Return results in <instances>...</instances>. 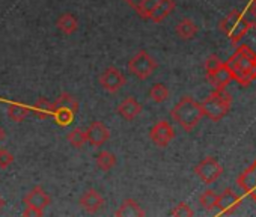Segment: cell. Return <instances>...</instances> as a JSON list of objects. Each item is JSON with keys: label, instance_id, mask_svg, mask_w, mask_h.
I'll return each instance as SVG.
<instances>
[{"label": "cell", "instance_id": "16", "mask_svg": "<svg viewBox=\"0 0 256 217\" xmlns=\"http://www.w3.org/2000/svg\"><path fill=\"white\" fill-rule=\"evenodd\" d=\"M175 10V2L174 0H162L160 5L152 11L150 20L154 23H162L164 18H168L170 16V12Z\"/></svg>", "mask_w": 256, "mask_h": 217}, {"label": "cell", "instance_id": "35", "mask_svg": "<svg viewBox=\"0 0 256 217\" xmlns=\"http://www.w3.org/2000/svg\"><path fill=\"white\" fill-rule=\"evenodd\" d=\"M5 139H6V132L2 127H0V142H4Z\"/></svg>", "mask_w": 256, "mask_h": 217}, {"label": "cell", "instance_id": "4", "mask_svg": "<svg viewBox=\"0 0 256 217\" xmlns=\"http://www.w3.org/2000/svg\"><path fill=\"white\" fill-rule=\"evenodd\" d=\"M157 68V62L146 50H140L132 60L128 62V70L140 80H146Z\"/></svg>", "mask_w": 256, "mask_h": 217}, {"label": "cell", "instance_id": "7", "mask_svg": "<svg viewBox=\"0 0 256 217\" xmlns=\"http://www.w3.org/2000/svg\"><path fill=\"white\" fill-rule=\"evenodd\" d=\"M125 76L114 66H108L100 76V84L110 94L118 92L125 84Z\"/></svg>", "mask_w": 256, "mask_h": 217}, {"label": "cell", "instance_id": "28", "mask_svg": "<svg viewBox=\"0 0 256 217\" xmlns=\"http://www.w3.org/2000/svg\"><path fill=\"white\" fill-rule=\"evenodd\" d=\"M68 142H70L71 146L80 150V148H83L84 144L88 142V140H86V133H84L82 128H74V130L68 134Z\"/></svg>", "mask_w": 256, "mask_h": 217}, {"label": "cell", "instance_id": "31", "mask_svg": "<svg viewBox=\"0 0 256 217\" xmlns=\"http://www.w3.org/2000/svg\"><path fill=\"white\" fill-rule=\"evenodd\" d=\"M14 162V156L6 151V150H0V168L6 169L11 163Z\"/></svg>", "mask_w": 256, "mask_h": 217}, {"label": "cell", "instance_id": "8", "mask_svg": "<svg viewBox=\"0 0 256 217\" xmlns=\"http://www.w3.org/2000/svg\"><path fill=\"white\" fill-rule=\"evenodd\" d=\"M86 140L92 145V146H101L104 145L108 138H110V132L108 128L101 122V121H94L88 128H86Z\"/></svg>", "mask_w": 256, "mask_h": 217}, {"label": "cell", "instance_id": "11", "mask_svg": "<svg viewBox=\"0 0 256 217\" xmlns=\"http://www.w3.org/2000/svg\"><path fill=\"white\" fill-rule=\"evenodd\" d=\"M80 205H82V208H83L86 212L94 214V212H96L98 210L102 208V205H104V198L101 196V193H100L98 190L89 188V190H86V192L82 194V198H80Z\"/></svg>", "mask_w": 256, "mask_h": 217}, {"label": "cell", "instance_id": "32", "mask_svg": "<svg viewBox=\"0 0 256 217\" xmlns=\"http://www.w3.org/2000/svg\"><path fill=\"white\" fill-rule=\"evenodd\" d=\"M42 214H44V210H38V208H34L29 205H26V210L23 211L24 217H41Z\"/></svg>", "mask_w": 256, "mask_h": 217}, {"label": "cell", "instance_id": "17", "mask_svg": "<svg viewBox=\"0 0 256 217\" xmlns=\"http://www.w3.org/2000/svg\"><path fill=\"white\" fill-rule=\"evenodd\" d=\"M198 34V26L194 24L193 20L190 18H182L178 24H176V35L184 40V41H188V40H193Z\"/></svg>", "mask_w": 256, "mask_h": 217}, {"label": "cell", "instance_id": "13", "mask_svg": "<svg viewBox=\"0 0 256 217\" xmlns=\"http://www.w3.org/2000/svg\"><path fill=\"white\" fill-rule=\"evenodd\" d=\"M206 76H208L210 83L216 89H223L232 82V71H230V68L228 66L226 62H223L217 70H214L212 72H208Z\"/></svg>", "mask_w": 256, "mask_h": 217}, {"label": "cell", "instance_id": "6", "mask_svg": "<svg viewBox=\"0 0 256 217\" xmlns=\"http://www.w3.org/2000/svg\"><path fill=\"white\" fill-rule=\"evenodd\" d=\"M175 138L174 128L168 121H158L151 130H150V139L152 140L154 145L158 148H166Z\"/></svg>", "mask_w": 256, "mask_h": 217}, {"label": "cell", "instance_id": "18", "mask_svg": "<svg viewBox=\"0 0 256 217\" xmlns=\"http://www.w3.org/2000/svg\"><path fill=\"white\" fill-rule=\"evenodd\" d=\"M77 28H78V22H77V18H76L72 14H70V12L62 14V16L59 17V20H58V29H59L62 34H65V35H72V34L77 30Z\"/></svg>", "mask_w": 256, "mask_h": 217}, {"label": "cell", "instance_id": "34", "mask_svg": "<svg viewBox=\"0 0 256 217\" xmlns=\"http://www.w3.org/2000/svg\"><path fill=\"white\" fill-rule=\"evenodd\" d=\"M125 2H126L128 5H130L133 10H136V8H138V6H139L142 2H144V0H125Z\"/></svg>", "mask_w": 256, "mask_h": 217}, {"label": "cell", "instance_id": "24", "mask_svg": "<svg viewBox=\"0 0 256 217\" xmlns=\"http://www.w3.org/2000/svg\"><path fill=\"white\" fill-rule=\"evenodd\" d=\"M168 96H169V89L163 83H156L150 89V98L154 102H164L168 100Z\"/></svg>", "mask_w": 256, "mask_h": 217}, {"label": "cell", "instance_id": "23", "mask_svg": "<svg viewBox=\"0 0 256 217\" xmlns=\"http://www.w3.org/2000/svg\"><path fill=\"white\" fill-rule=\"evenodd\" d=\"M116 164V156L110 151H101L96 156V166L102 170V172H108L110 169H113Z\"/></svg>", "mask_w": 256, "mask_h": 217}, {"label": "cell", "instance_id": "30", "mask_svg": "<svg viewBox=\"0 0 256 217\" xmlns=\"http://www.w3.org/2000/svg\"><path fill=\"white\" fill-rule=\"evenodd\" d=\"M222 64H223V62H222L216 54L210 56V58L205 60V71H206V74H208V72H212L214 70H217Z\"/></svg>", "mask_w": 256, "mask_h": 217}, {"label": "cell", "instance_id": "33", "mask_svg": "<svg viewBox=\"0 0 256 217\" xmlns=\"http://www.w3.org/2000/svg\"><path fill=\"white\" fill-rule=\"evenodd\" d=\"M248 12H250V16L256 20V0H253V2H250V5H248Z\"/></svg>", "mask_w": 256, "mask_h": 217}, {"label": "cell", "instance_id": "12", "mask_svg": "<svg viewBox=\"0 0 256 217\" xmlns=\"http://www.w3.org/2000/svg\"><path fill=\"white\" fill-rule=\"evenodd\" d=\"M118 114L126 121H133L142 114V104L134 96H128L118 106Z\"/></svg>", "mask_w": 256, "mask_h": 217}, {"label": "cell", "instance_id": "36", "mask_svg": "<svg viewBox=\"0 0 256 217\" xmlns=\"http://www.w3.org/2000/svg\"><path fill=\"white\" fill-rule=\"evenodd\" d=\"M5 206V200L2 199V196H0V211H2V208Z\"/></svg>", "mask_w": 256, "mask_h": 217}, {"label": "cell", "instance_id": "2", "mask_svg": "<svg viewBox=\"0 0 256 217\" xmlns=\"http://www.w3.org/2000/svg\"><path fill=\"white\" fill-rule=\"evenodd\" d=\"M230 106H232V95L226 90V88L216 89L200 102L204 116H206L214 122L223 120L228 115V112L230 110Z\"/></svg>", "mask_w": 256, "mask_h": 217}, {"label": "cell", "instance_id": "37", "mask_svg": "<svg viewBox=\"0 0 256 217\" xmlns=\"http://www.w3.org/2000/svg\"><path fill=\"white\" fill-rule=\"evenodd\" d=\"M248 2H253V0H248Z\"/></svg>", "mask_w": 256, "mask_h": 217}, {"label": "cell", "instance_id": "9", "mask_svg": "<svg viewBox=\"0 0 256 217\" xmlns=\"http://www.w3.org/2000/svg\"><path fill=\"white\" fill-rule=\"evenodd\" d=\"M241 200L242 196L236 194L232 188H226L222 194H218L216 208L220 210V214H230L240 206Z\"/></svg>", "mask_w": 256, "mask_h": 217}, {"label": "cell", "instance_id": "19", "mask_svg": "<svg viewBox=\"0 0 256 217\" xmlns=\"http://www.w3.org/2000/svg\"><path fill=\"white\" fill-rule=\"evenodd\" d=\"M32 110L40 120H47L53 115V102H50L47 98H40L34 106Z\"/></svg>", "mask_w": 256, "mask_h": 217}, {"label": "cell", "instance_id": "5", "mask_svg": "<svg viewBox=\"0 0 256 217\" xmlns=\"http://www.w3.org/2000/svg\"><path fill=\"white\" fill-rule=\"evenodd\" d=\"M222 172H223V168L214 157L204 158L194 168V174L205 184H212L214 181H217V178L222 175Z\"/></svg>", "mask_w": 256, "mask_h": 217}, {"label": "cell", "instance_id": "29", "mask_svg": "<svg viewBox=\"0 0 256 217\" xmlns=\"http://www.w3.org/2000/svg\"><path fill=\"white\" fill-rule=\"evenodd\" d=\"M170 216H175V217H192V216H194V212H193V210L190 208L188 204L180 202V204L170 211Z\"/></svg>", "mask_w": 256, "mask_h": 217}, {"label": "cell", "instance_id": "27", "mask_svg": "<svg viewBox=\"0 0 256 217\" xmlns=\"http://www.w3.org/2000/svg\"><path fill=\"white\" fill-rule=\"evenodd\" d=\"M241 41H242L244 46H247V47L256 54V23H252V22H250V26H248V29L246 30V34L242 35ZM241 41H240V42H241Z\"/></svg>", "mask_w": 256, "mask_h": 217}, {"label": "cell", "instance_id": "10", "mask_svg": "<svg viewBox=\"0 0 256 217\" xmlns=\"http://www.w3.org/2000/svg\"><path fill=\"white\" fill-rule=\"evenodd\" d=\"M238 186L256 202V162L238 176Z\"/></svg>", "mask_w": 256, "mask_h": 217}, {"label": "cell", "instance_id": "21", "mask_svg": "<svg viewBox=\"0 0 256 217\" xmlns=\"http://www.w3.org/2000/svg\"><path fill=\"white\" fill-rule=\"evenodd\" d=\"M29 112H30V108L20 102H10V106H8V116L16 122L24 121L26 116L29 115Z\"/></svg>", "mask_w": 256, "mask_h": 217}, {"label": "cell", "instance_id": "25", "mask_svg": "<svg viewBox=\"0 0 256 217\" xmlns=\"http://www.w3.org/2000/svg\"><path fill=\"white\" fill-rule=\"evenodd\" d=\"M160 2H162V0H144V2L136 8V12H138L142 18L150 20L152 11L160 5Z\"/></svg>", "mask_w": 256, "mask_h": 217}, {"label": "cell", "instance_id": "1", "mask_svg": "<svg viewBox=\"0 0 256 217\" xmlns=\"http://www.w3.org/2000/svg\"><path fill=\"white\" fill-rule=\"evenodd\" d=\"M170 115L174 121L186 132H192L204 116L200 102H198L192 96H182L172 108Z\"/></svg>", "mask_w": 256, "mask_h": 217}, {"label": "cell", "instance_id": "20", "mask_svg": "<svg viewBox=\"0 0 256 217\" xmlns=\"http://www.w3.org/2000/svg\"><path fill=\"white\" fill-rule=\"evenodd\" d=\"M53 107H64V108H68V110L77 114L80 104H78V101H77L76 96H72L71 94L64 92V94H60V95L56 98V101L53 102Z\"/></svg>", "mask_w": 256, "mask_h": 217}, {"label": "cell", "instance_id": "15", "mask_svg": "<svg viewBox=\"0 0 256 217\" xmlns=\"http://www.w3.org/2000/svg\"><path fill=\"white\" fill-rule=\"evenodd\" d=\"M114 216H118V217H136V216L144 217L145 211L140 208L138 200H134V199H125L120 204V206L116 210Z\"/></svg>", "mask_w": 256, "mask_h": 217}, {"label": "cell", "instance_id": "14", "mask_svg": "<svg viewBox=\"0 0 256 217\" xmlns=\"http://www.w3.org/2000/svg\"><path fill=\"white\" fill-rule=\"evenodd\" d=\"M23 202H24L26 205H29V206H34V208H38V210H44L46 206L50 205L52 199H50V196L42 190V187L36 186V187H34V188L24 196Z\"/></svg>", "mask_w": 256, "mask_h": 217}, {"label": "cell", "instance_id": "3", "mask_svg": "<svg viewBox=\"0 0 256 217\" xmlns=\"http://www.w3.org/2000/svg\"><path fill=\"white\" fill-rule=\"evenodd\" d=\"M248 26H250L248 18L240 11L229 12L220 23L222 30L234 44H238L241 41V38L246 34V30L248 29Z\"/></svg>", "mask_w": 256, "mask_h": 217}, {"label": "cell", "instance_id": "26", "mask_svg": "<svg viewBox=\"0 0 256 217\" xmlns=\"http://www.w3.org/2000/svg\"><path fill=\"white\" fill-rule=\"evenodd\" d=\"M217 198H218V194L214 190L208 188L199 196V204L204 210H212L217 205Z\"/></svg>", "mask_w": 256, "mask_h": 217}, {"label": "cell", "instance_id": "22", "mask_svg": "<svg viewBox=\"0 0 256 217\" xmlns=\"http://www.w3.org/2000/svg\"><path fill=\"white\" fill-rule=\"evenodd\" d=\"M56 121L58 126L60 127H68L72 121H74V116L76 114L68 110V108H64V107H53V115H52Z\"/></svg>", "mask_w": 256, "mask_h": 217}]
</instances>
